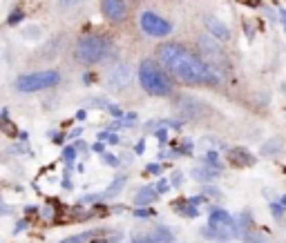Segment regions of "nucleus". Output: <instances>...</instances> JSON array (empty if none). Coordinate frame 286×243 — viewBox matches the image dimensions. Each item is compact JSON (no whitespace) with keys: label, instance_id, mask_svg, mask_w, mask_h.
Returning <instances> with one entry per match:
<instances>
[{"label":"nucleus","instance_id":"nucleus-1","mask_svg":"<svg viewBox=\"0 0 286 243\" xmlns=\"http://www.w3.org/2000/svg\"><path fill=\"white\" fill-rule=\"evenodd\" d=\"M159 65L168 74L179 78L188 85H215L222 81V76L202 58V54H192L179 42H163L157 47Z\"/></svg>","mask_w":286,"mask_h":243},{"label":"nucleus","instance_id":"nucleus-2","mask_svg":"<svg viewBox=\"0 0 286 243\" xmlns=\"http://www.w3.org/2000/svg\"><path fill=\"white\" fill-rule=\"evenodd\" d=\"M139 83H141L143 92L150 96H170L174 92V85L170 81L168 71L157 65L155 60H143L139 65Z\"/></svg>","mask_w":286,"mask_h":243},{"label":"nucleus","instance_id":"nucleus-3","mask_svg":"<svg viewBox=\"0 0 286 243\" xmlns=\"http://www.w3.org/2000/svg\"><path fill=\"white\" fill-rule=\"evenodd\" d=\"M109 54H112V42L99 34H85L74 45V56L81 65H96L105 60Z\"/></svg>","mask_w":286,"mask_h":243},{"label":"nucleus","instance_id":"nucleus-4","mask_svg":"<svg viewBox=\"0 0 286 243\" xmlns=\"http://www.w3.org/2000/svg\"><path fill=\"white\" fill-rule=\"evenodd\" d=\"M239 223L233 218V214H228L222 208H210V216H208V228L202 230L204 236L208 239H217V241H228L235 236H241L239 232Z\"/></svg>","mask_w":286,"mask_h":243},{"label":"nucleus","instance_id":"nucleus-5","mask_svg":"<svg viewBox=\"0 0 286 243\" xmlns=\"http://www.w3.org/2000/svg\"><path fill=\"white\" fill-rule=\"evenodd\" d=\"M197 47H199V52H202V58L217 71L219 76L224 78L228 74V71H230V60H228L226 52H224V47L219 45V40L215 38V36L202 34L197 38Z\"/></svg>","mask_w":286,"mask_h":243},{"label":"nucleus","instance_id":"nucleus-6","mask_svg":"<svg viewBox=\"0 0 286 243\" xmlns=\"http://www.w3.org/2000/svg\"><path fill=\"white\" fill-rule=\"evenodd\" d=\"M60 83V71L58 69H42V71H32V74H23L14 81V87L23 94H34L42 92V89H52Z\"/></svg>","mask_w":286,"mask_h":243},{"label":"nucleus","instance_id":"nucleus-7","mask_svg":"<svg viewBox=\"0 0 286 243\" xmlns=\"http://www.w3.org/2000/svg\"><path fill=\"white\" fill-rule=\"evenodd\" d=\"M139 25H141L143 34L152 36V38H166L172 34V22L159 16L157 11H141L139 14Z\"/></svg>","mask_w":286,"mask_h":243},{"label":"nucleus","instance_id":"nucleus-8","mask_svg":"<svg viewBox=\"0 0 286 243\" xmlns=\"http://www.w3.org/2000/svg\"><path fill=\"white\" fill-rule=\"evenodd\" d=\"M130 81H132V67L127 63H117L107 71L105 87L109 89V92H121Z\"/></svg>","mask_w":286,"mask_h":243},{"label":"nucleus","instance_id":"nucleus-9","mask_svg":"<svg viewBox=\"0 0 286 243\" xmlns=\"http://www.w3.org/2000/svg\"><path fill=\"white\" fill-rule=\"evenodd\" d=\"M177 112L181 114V118L186 120H194V118H204L210 114V109L204 105L202 101L190 99V96H181L177 101Z\"/></svg>","mask_w":286,"mask_h":243},{"label":"nucleus","instance_id":"nucleus-10","mask_svg":"<svg viewBox=\"0 0 286 243\" xmlns=\"http://www.w3.org/2000/svg\"><path fill=\"white\" fill-rule=\"evenodd\" d=\"M101 11L107 20L121 22L127 16V3L125 0H101Z\"/></svg>","mask_w":286,"mask_h":243},{"label":"nucleus","instance_id":"nucleus-11","mask_svg":"<svg viewBox=\"0 0 286 243\" xmlns=\"http://www.w3.org/2000/svg\"><path fill=\"white\" fill-rule=\"evenodd\" d=\"M204 25H206V29H208V34L215 36L217 40H222V42L230 40V29H228V25L224 20H219L217 16H206L204 18Z\"/></svg>","mask_w":286,"mask_h":243},{"label":"nucleus","instance_id":"nucleus-12","mask_svg":"<svg viewBox=\"0 0 286 243\" xmlns=\"http://www.w3.org/2000/svg\"><path fill=\"white\" fill-rule=\"evenodd\" d=\"M228 161H230V165H235V167H251V165H255V156L244 148H230L228 150Z\"/></svg>","mask_w":286,"mask_h":243},{"label":"nucleus","instance_id":"nucleus-13","mask_svg":"<svg viewBox=\"0 0 286 243\" xmlns=\"http://www.w3.org/2000/svg\"><path fill=\"white\" fill-rule=\"evenodd\" d=\"M190 174H192L194 181H199V183H210V181H215L217 176H219V169L202 163V165H194Z\"/></svg>","mask_w":286,"mask_h":243},{"label":"nucleus","instance_id":"nucleus-14","mask_svg":"<svg viewBox=\"0 0 286 243\" xmlns=\"http://www.w3.org/2000/svg\"><path fill=\"white\" fill-rule=\"evenodd\" d=\"M159 190L157 187H152V185H145L141 187V190L137 192V197H135V205L137 208H148L150 203H155L157 199H159V194H157Z\"/></svg>","mask_w":286,"mask_h":243},{"label":"nucleus","instance_id":"nucleus-15","mask_svg":"<svg viewBox=\"0 0 286 243\" xmlns=\"http://www.w3.org/2000/svg\"><path fill=\"white\" fill-rule=\"evenodd\" d=\"M125 183H127V176H125V174H119V176H114V181L107 185V190L101 194V199H114V197H117V194H119V192L125 187Z\"/></svg>","mask_w":286,"mask_h":243},{"label":"nucleus","instance_id":"nucleus-16","mask_svg":"<svg viewBox=\"0 0 286 243\" xmlns=\"http://www.w3.org/2000/svg\"><path fill=\"white\" fill-rule=\"evenodd\" d=\"M96 234H99V230H87V232L72 234V236H68V239H63V241H58V243H85V241H92Z\"/></svg>","mask_w":286,"mask_h":243},{"label":"nucleus","instance_id":"nucleus-17","mask_svg":"<svg viewBox=\"0 0 286 243\" xmlns=\"http://www.w3.org/2000/svg\"><path fill=\"white\" fill-rule=\"evenodd\" d=\"M174 208L181 210V214L188 216V218L199 216V205H194L192 201H181V203H174Z\"/></svg>","mask_w":286,"mask_h":243},{"label":"nucleus","instance_id":"nucleus-18","mask_svg":"<svg viewBox=\"0 0 286 243\" xmlns=\"http://www.w3.org/2000/svg\"><path fill=\"white\" fill-rule=\"evenodd\" d=\"M155 239H157V243H172L174 234L170 232L168 228H157V232H155Z\"/></svg>","mask_w":286,"mask_h":243},{"label":"nucleus","instance_id":"nucleus-19","mask_svg":"<svg viewBox=\"0 0 286 243\" xmlns=\"http://www.w3.org/2000/svg\"><path fill=\"white\" fill-rule=\"evenodd\" d=\"M204 163H206V165H210V167H217L219 172L224 169V163L219 161V154H217V152H208V154H206V159H204Z\"/></svg>","mask_w":286,"mask_h":243},{"label":"nucleus","instance_id":"nucleus-20","mask_svg":"<svg viewBox=\"0 0 286 243\" xmlns=\"http://www.w3.org/2000/svg\"><path fill=\"white\" fill-rule=\"evenodd\" d=\"M244 243H266V236L255 232V230H248V232L244 234Z\"/></svg>","mask_w":286,"mask_h":243},{"label":"nucleus","instance_id":"nucleus-21","mask_svg":"<svg viewBox=\"0 0 286 243\" xmlns=\"http://www.w3.org/2000/svg\"><path fill=\"white\" fill-rule=\"evenodd\" d=\"M99 141H103V143H109V145H117V143H121V138L114 134V132H101L99 134Z\"/></svg>","mask_w":286,"mask_h":243},{"label":"nucleus","instance_id":"nucleus-22","mask_svg":"<svg viewBox=\"0 0 286 243\" xmlns=\"http://www.w3.org/2000/svg\"><path fill=\"white\" fill-rule=\"evenodd\" d=\"M63 159H65V163H68V165H70V163H74V159H76V148H74V145L63 150Z\"/></svg>","mask_w":286,"mask_h":243},{"label":"nucleus","instance_id":"nucleus-23","mask_svg":"<svg viewBox=\"0 0 286 243\" xmlns=\"http://www.w3.org/2000/svg\"><path fill=\"white\" fill-rule=\"evenodd\" d=\"M132 243H157V239H155V234H137L132 239Z\"/></svg>","mask_w":286,"mask_h":243},{"label":"nucleus","instance_id":"nucleus-24","mask_svg":"<svg viewBox=\"0 0 286 243\" xmlns=\"http://www.w3.org/2000/svg\"><path fill=\"white\" fill-rule=\"evenodd\" d=\"M103 163H105V165H109V167H117L119 165V159L114 154H107V152H105V154H103Z\"/></svg>","mask_w":286,"mask_h":243},{"label":"nucleus","instance_id":"nucleus-25","mask_svg":"<svg viewBox=\"0 0 286 243\" xmlns=\"http://www.w3.org/2000/svg\"><path fill=\"white\" fill-rule=\"evenodd\" d=\"M20 20H23V11H20V9H16V11H11V16H9V20H7V22H9L11 27H14L16 22H20Z\"/></svg>","mask_w":286,"mask_h":243},{"label":"nucleus","instance_id":"nucleus-26","mask_svg":"<svg viewBox=\"0 0 286 243\" xmlns=\"http://www.w3.org/2000/svg\"><path fill=\"white\" fill-rule=\"evenodd\" d=\"M152 214H155V210H150V208H137V212H135V216H143V218H148Z\"/></svg>","mask_w":286,"mask_h":243},{"label":"nucleus","instance_id":"nucleus-27","mask_svg":"<svg viewBox=\"0 0 286 243\" xmlns=\"http://www.w3.org/2000/svg\"><path fill=\"white\" fill-rule=\"evenodd\" d=\"M181 183H184V174H181V172H172V185L181 187Z\"/></svg>","mask_w":286,"mask_h":243},{"label":"nucleus","instance_id":"nucleus-28","mask_svg":"<svg viewBox=\"0 0 286 243\" xmlns=\"http://www.w3.org/2000/svg\"><path fill=\"white\" fill-rule=\"evenodd\" d=\"M157 138H159L161 145H166V143H168V132L163 130V127H161V130H157Z\"/></svg>","mask_w":286,"mask_h":243},{"label":"nucleus","instance_id":"nucleus-29","mask_svg":"<svg viewBox=\"0 0 286 243\" xmlns=\"http://www.w3.org/2000/svg\"><path fill=\"white\" fill-rule=\"evenodd\" d=\"M284 214V210H282V205H277V203H273V216L275 218H282Z\"/></svg>","mask_w":286,"mask_h":243},{"label":"nucleus","instance_id":"nucleus-30","mask_svg":"<svg viewBox=\"0 0 286 243\" xmlns=\"http://www.w3.org/2000/svg\"><path fill=\"white\" fill-rule=\"evenodd\" d=\"M145 169H148L150 174H161V165H157V163H152V165H148Z\"/></svg>","mask_w":286,"mask_h":243},{"label":"nucleus","instance_id":"nucleus-31","mask_svg":"<svg viewBox=\"0 0 286 243\" xmlns=\"http://www.w3.org/2000/svg\"><path fill=\"white\" fill-rule=\"evenodd\" d=\"M168 187H170V183H168V181H159V183H157V190H159L161 194H163V192H166V190H168Z\"/></svg>","mask_w":286,"mask_h":243},{"label":"nucleus","instance_id":"nucleus-32","mask_svg":"<svg viewBox=\"0 0 286 243\" xmlns=\"http://www.w3.org/2000/svg\"><path fill=\"white\" fill-rule=\"evenodd\" d=\"M83 0H60V5H65V7H74V5H81Z\"/></svg>","mask_w":286,"mask_h":243},{"label":"nucleus","instance_id":"nucleus-33","mask_svg":"<svg viewBox=\"0 0 286 243\" xmlns=\"http://www.w3.org/2000/svg\"><path fill=\"white\" fill-rule=\"evenodd\" d=\"M25 228H27V221L23 218V221H18V223H16V230H14V232H23Z\"/></svg>","mask_w":286,"mask_h":243},{"label":"nucleus","instance_id":"nucleus-34","mask_svg":"<svg viewBox=\"0 0 286 243\" xmlns=\"http://www.w3.org/2000/svg\"><path fill=\"white\" fill-rule=\"evenodd\" d=\"M107 109H109V112H112V116H121V114H123V112H121V109H119L117 105H109Z\"/></svg>","mask_w":286,"mask_h":243},{"label":"nucleus","instance_id":"nucleus-35","mask_svg":"<svg viewBox=\"0 0 286 243\" xmlns=\"http://www.w3.org/2000/svg\"><path fill=\"white\" fill-rule=\"evenodd\" d=\"M277 148H279L277 143L275 145H264V154H269V152H277Z\"/></svg>","mask_w":286,"mask_h":243},{"label":"nucleus","instance_id":"nucleus-36","mask_svg":"<svg viewBox=\"0 0 286 243\" xmlns=\"http://www.w3.org/2000/svg\"><path fill=\"white\" fill-rule=\"evenodd\" d=\"M188 201H192L194 205H199V203H204V197H190Z\"/></svg>","mask_w":286,"mask_h":243},{"label":"nucleus","instance_id":"nucleus-37","mask_svg":"<svg viewBox=\"0 0 286 243\" xmlns=\"http://www.w3.org/2000/svg\"><path fill=\"white\" fill-rule=\"evenodd\" d=\"M103 148H105V143H103V141H99V143H94V152H103Z\"/></svg>","mask_w":286,"mask_h":243},{"label":"nucleus","instance_id":"nucleus-38","mask_svg":"<svg viewBox=\"0 0 286 243\" xmlns=\"http://www.w3.org/2000/svg\"><path fill=\"white\" fill-rule=\"evenodd\" d=\"M143 152H145V143L141 141V143L137 145V154H143Z\"/></svg>","mask_w":286,"mask_h":243},{"label":"nucleus","instance_id":"nucleus-39","mask_svg":"<svg viewBox=\"0 0 286 243\" xmlns=\"http://www.w3.org/2000/svg\"><path fill=\"white\" fill-rule=\"evenodd\" d=\"M85 116H87V114H85V109H81V112H76V118H78V120H85Z\"/></svg>","mask_w":286,"mask_h":243},{"label":"nucleus","instance_id":"nucleus-40","mask_svg":"<svg viewBox=\"0 0 286 243\" xmlns=\"http://www.w3.org/2000/svg\"><path fill=\"white\" fill-rule=\"evenodd\" d=\"M76 150H81V152H85V150H87V145H85L83 141H78V143H76Z\"/></svg>","mask_w":286,"mask_h":243},{"label":"nucleus","instance_id":"nucleus-41","mask_svg":"<svg viewBox=\"0 0 286 243\" xmlns=\"http://www.w3.org/2000/svg\"><path fill=\"white\" fill-rule=\"evenodd\" d=\"M279 16H282V22L286 25V9H279Z\"/></svg>","mask_w":286,"mask_h":243},{"label":"nucleus","instance_id":"nucleus-42","mask_svg":"<svg viewBox=\"0 0 286 243\" xmlns=\"http://www.w3.org/2000/svg\"><path fill=\"white\" fill-rule=\"evenodd\" d=\"M87 243H109V241H105V239H92V241H87Z\"/></svg>","mask_w":286,"mask_h":243},{"label":"nucleus","instance_id":"nucleus-43","mask_svg":"<svg viewBox=\"0 0 286 243\" xmlns=\"http://www.w3.org/2000/svg\"><path fill=\"white\" fill-rule=\"evenodd\" d=\"M244 3H251V5H257V0H244Z\"/></svg>","mask_w":286,"mask_h":243},{"label":"nucleus","instance_id":"nucleus-44","mask_svg":"<svg viewBox=\"0 0 286 243\" xmlns=\"http://www.w3.org/2000/svg\"><path fill=\"white\" fill-rule=\"evenodd\" d=\"M284 32H286V25H284Z\"/></svg>","mask_w":286,"mask_h":243}]
</instances>
